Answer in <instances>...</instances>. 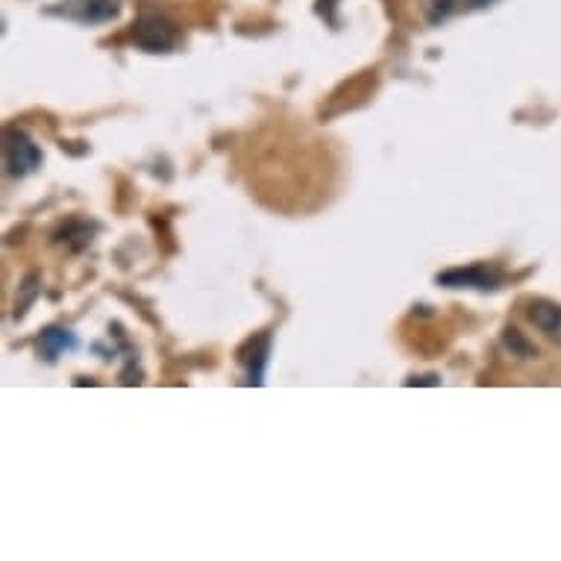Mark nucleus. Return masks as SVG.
Listing matches in <instances>:
<instances>
[{
  "mask_svg": "<svg viewBox=\"0 0 561 561\" xmlns=\"http://www.w3.org/2000/svg\"><path fill=\"white\" fill-rule=\"evenodd\" d=\"M133 42L148 54H171L180 45V30L159 12H145L133 27Z\"/></svg>",
  "mask_w": 561,
  "mask_h": 561,
  "instance_id": "nucleus-1",
  "label": "nucleus"
},
{
  "mask_svg": "<svg viewBox=\"0 0 561 561\" xmlns=\"http://www.w3.org/2000/svg\"><path fill=\"white\" fill-rule=\"evenodd\" d=\"M3 162L12 176H27L42 165V150L24 129H7L3 141Z\"/></svg>",
  "mask_w": 561,
  "mask_h": 561,
  "instance_id": "nucleus-2",
  "label": "nucleus"
},
{
  "mask_svg": "<svg viewBox=\"0 0 561 561\" xmlns=\"http://www.w3.org/2000/svg\"><path fill=\"white\" fill-rule=\"evenodd\" d=\"M435 283L444 288H477V291H494L503 286V274L491 265H468L450 267L435 276Z\"/></svg>",
  "mask_w": 561,
  "mask_h": 561,
  "instance_id": "nucleus-3",
  "label": "nucleus"
},
{
  "mask_svg": "<svg viewBox=\"0 0 561 561\" xmlns=\"http://www.w3.org/2000/svg\"><path fill=\"white\" fill-rule=\"evenodd\" d=\"M121 12V0H62V7H56L54 15L77 21V24H106L115 21Z\"/></svg>",
  "mask_w": 561,
  "mask_h": 561,
  "instance_id": "nucleus-4",
  "label": "nucleus"
},
{
  "mask_svg": "<svg viewBox=\"0 0 561 561\" xmlns=\"http://www.w3.org/2000/svg\"><path fill=\"white\" fill-rule=\"evenodd\" d=\"M526 318L538 327L550 341H556L561 347V304L552 300H533L526 309Z\"/></svg>",
  "mask_w": 561,
  "mask_h": 561,
  "instance_id": "nucleus-5",
  "label": "nucleus"
},
{
  "mask_svg": "<svg viewBox=\"0 0 561 561\" xmlns=\"http://www.w3.org/2000/svg\"><path fill=\"white\" fill-rule=\"evenodd\" d=\"M77 347V335L68 327H47L38 339V350L47 362H56L62 353Z\"/></svg>",
  "mask_w": 561,
  "mask_h": 561,
  "instance_id": "nucleus-6",
  "label": "nucleus"
},
{
  "mask_svg": "<svg viewBox=\"0 0 561 561\" xmlns=\"http://www.w3.org/2000/svg\"><path fill=\"white\" fill-rule=\"evenodd\" d=\"M267 353H271V335H262L259 341H253V353L248 356V386H262L265 382V365Z\"/></svg>",
  "mask_w": 561,
  "mask_h": 561,
  "instance_id": "nucleus-7",
  "label": "nucleus"
},
{
  "mask_svg": "<svg viewBox=\"0 0 561 561\" xmlns=\"http://www.w3.org/2000/svg\"><path fill=\"white\" fill-rule=\"evenodd\" d=\"M503 344H506L508 353L517 356V359H533V356H538L535 344H529V341L524 339V332L515 330V327H506V332H503Z\"/></svg>",
  "mask_w": 561,
  "mask_h": 561,
  "instance_id": "nucleus-8",
  "label": "nucleus"
},
{
  "mask_svg": "<svg viewBox=\"0 0 561 561\" xmlns=\"http://www.w3.org/2000/svg\"><path fill=\"white\" fill-rule=\"evenodd\" d=\"M456 10H461V0H430L426 19H430V24H442V21L450 19Z\"/></svg>",
  "mask_w": 561,
  "mask_h": 561,
  "instance_id": "nucleus-9",
  "label": "nucleus"
},
{
  "mask_svg": "<svg viewBox=\"0 0 561 561\" xmlns=\"http://www.w3.org/2000/svg\"><path fill=\"white\" fill-rule=\"evenodd\" d=\"M497 0H461V7L465 10H488V7H494Z\"/></svg>",
  "mask_w": 561,
  "mask_h": 561,
  "instance_id": "nucleus-10",
  "label": "nucleus"
},
{
  "mask_svg": "<svg viewBox=\"0 0 561 561\" xmlns=\"http://www.w3.org/2000/svg\"><path fill=\"white\" fill-rule=\"evenodd\" d=\"M438 386V377H426V379H409V386Z\"/></svg>",
  "mask_w": 561,
  "mask_h": 561,
  "instance_id": "nucleus-11",
  "label": "nucleus"
}]
</instances>
